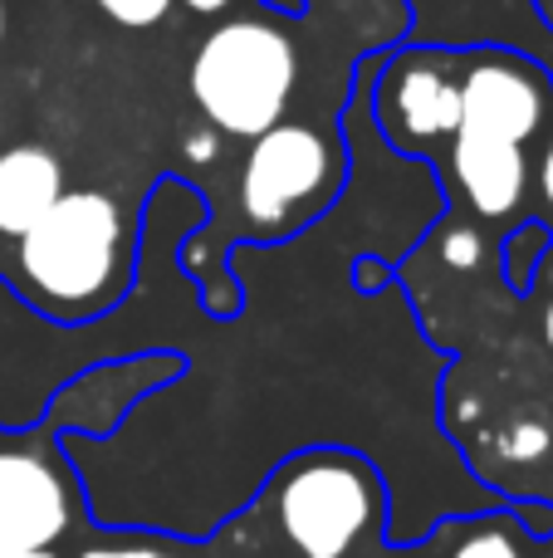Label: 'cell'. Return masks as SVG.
<instances>
[{
	"mask_svg": "<svg viewBox=\"0 0 553 558\" xmlns=\"http://www.w3.org/2000/svg\"><path fill=\"white\" fill-rule=\"evenodd\" d=\"M78 558H176V554H162L152 544H98V549H84Z\"/></svg>",
	"mask_w": 553,
	"mask_h": 558,
	"instance_id": "obj_15",
	"label": "cell"
},
{
	"mask_svg": "<svg viewBox=\"0 0 553 558\" xmlns=\"http://www.w3.org/2000/svg\"><path fill=\"white\" fill-rule=\"evenodd\" d=\"M549 251H553V241H549L544 226H519V231L505 241V279L515 289H529L534 270H544Z\"/></svg>",
	"mask_w": 553,
	"mask_h": 558,
	"instance_id": "obj_10",
	"label": "cell"
},
{
	"mask_svg": "<svg viewBox=\"0 0 553 558\" xmlns=\"http://www.w3.org/2000/svg\"><path fill=\"white\" fill-rule=\"evenodd\" d=\"M544 338H549V348H553V304L544 308Z\"/></svg>",
	"mask_w": 553,
	"mask_h": 558,
	"instance_id": "obj_20",
	"label": "cell"
},
{
	"mask_svg": "<svg viewBox=\"0 0 553 558\" xmlns=\"http://www.w3.org/2000/svg\"><path fill=\"white\" fill-rule=\"evenodd\" d=\"M64 162L54 147L15 143L0 153V235L20 241L64 196Z\"/></svg>",
	"mask_w": 553,
	"mask_h": 558,
	"instance_id": "obj_9",
	"label": "cell"
},
{
	"mask_svg": "<svg viewBox=\"0 0 553 558\" xmlns=\"http://www.w3.org/2000/svg\"><path fill=\"white\" fill-rule=\"evenodd\" d=\"M544 270H549V279H553V251L544 255Z\"/></svg>",
	"mask_w": 553,
	"mask_h": 558,
	"instance_id": "obj_21",
	"label": "cell"
},
{
	"mask_svg": "<svg viewBox=\"0 0 553 558\" xmlns=\"http://www.w3.org/2000/svg\"><path fill=\"white\" fill-rule=\"evenodd\" d=\"M544 446H549L544 426H515L509 441H505V456H515V461H534V456H544Z\"/></svg>",
	"mask_w": 553,
	"mask_h": 558,
	"instance_id": "obj_14",
	"label": "cell"
},
{
	"mask_svg": "<svg viewBox=\"0 0 553 558\" xmlns=\"http://www.w3.org/2000/svg\"><path fill=\"white\" fill-rule=\"evenodd\" d=\"M456 558H525L515 549V539L509 534H500V530H476L466 544L456 549Z\"/></svg>",
	"mask_w": 553,
	"mask_h": 558,
	"instance_id": "obj_13",
	"label": "cell"
},
{
	"mask_svg": "<svg viewBox=\"0 0 553 558\" xmlns=\"http://www.w3.org/2000/svg\"><path fill=\"white\" fill-rule=\"evenodd\" d=\"M270 10H280V15H304L309 10V0H265Z\"/></svg>",
	"mask_w": 553,
	"mask_h": 558,
	"instance_id": "obj_17",
	"label": "cell"
},
{
	"mask_svg": "<svg viewBox=\"0 0 553 558\" xmlns=\"http://www.w3.org/2000/svg\"><path fill=\"white\" fill-rule=\"evenodd\" d=\"M0 39H5V5H0Z\"/></svg>",
	"mask_w": 553,
	"mask_h": 558,
	"instance_id": "obj_22",
	"label": "cell"
},
{
	"mask_svg": "<svg viewBox=\"0 0 553 558\" xmlns=\"http://www.w3.org/2000/svg\"><path fill=\"white\" fill-rule=\"evenodd\" d=\"M176 5H186L192 15H221V10L231 5V0H176Z\"/></svg>",
	"mask_w": 553,
	"mask_h": 558,
	"instance_id": "obj_16",
	"label": "cell"
},
{
	"mask_svg": "<svg viewBox=\"0 0 553 558\" xmlns=\"http://www.w3.org/2000/svg\"><path fill=\"white\" fill-rule=\"evenodd\" d=\"M529 5L539 10V20H544V25L553 29V0H529Z\"/></svg>",
	"mask_w": 553,
	"mask_h": 558,
	"instance_id": "obj_18",
	"label": "cell"
},
{
	"mask_svg": "<svg viewBox=\"0 0 553 558\" xmlns=\"http://www.w3.org/2000/svg\"><path fill=\"white\" fill-rule=\"evenodd\" d=\"M378 520V481L343 451L304 456L280 481L284 539L304 558H348L362 530Z\"/></svg>",
	"mask_w": 553,
	"mask_h": 558,
	"instance_id": "obj_5",
	"label": "cell"
},
{
	"mask_svg": "<svg viewBox=\"0 0 553 558\" xmlns=\"http://www.w3.org/2000/svg\"><path fill=\"white\" fill-rule=\"evenodd\" d=\"M343 186V153L319 123L284 118L270 133L250 137L241 162L235 206L255 241H284L309 226Z\"/></svg>",
	"mask_w": 553,
	"mask_h": 558,
	"instance_id": "obj_3",
	"label": "cell"
},
{
	"mask_svg": "<svg viewBox=\"0 0 553 558\" xmlns=\"http://www.w3.org/2000/svg\"><path fill=\"white\" fill-rule=\"evenodd\" d=\"M529 186L539 192V206L553 216V123H549V133L534 143V157H529Z\"/></svg>",
	"mask_w": 553,
	"mask_h": 558,
	"instance_id": "obj_12",
	"label": "cell"
},
{
	"mask_svg": "<svg viewBox=\"0 0 553 558\" xmlns=\"http://www.w3.org/2000/svg\"><path fill=\"white\" fill-rule=\"evenodd\" d=\"M186 88L216 133L250 143L290 118L299 88V49L284 35V25H270L260 15L221 20L196 45L186 64Z\"/></svg>",
	"mask_w": 553,
	"mask_h": 558,
	"instance_id": "obj_2",
	"label": "cell"
},
{
	"mask_svg": "<svg viewBox=\"0 0 553 558\" xmlns=\"http://www.w3.org/2000/svg\"><path fill=\"white\" fill-rule=\"evenodd\" d=\"M553 123V78L519 49H460V133L534 147Z\"/></svg>",
	"mask_w": 553,
	"mask_h": 558,
	"instance_id": "obj_6",
	"label": "cell"
},
{
	"mask_svg": "<svg viewBox=\"0 0 553 558\" xmlns=\"http://www.w3.org/2000/svg\"><path fill=\"white\" fill-rule=\"evenodd\" d=\"M0 558H59L54 549H35V554H0Z\"/></svg>",
	"mask_w": 553,
	"mask_h": 558,
	"instance_id": "obj_19",
	"label": "cell"
},
{
	"mask_svg": "<svg viewBox=\"0 0 553 558\" xmlns=\"http://www.w3.org/2000/svg\"><path fill=\"white\" fill-rule=\"evenodd\" d=\"M15 279L54 318L103 314L127 289V226L108 192H64L15 241Z\"/></svg>",
	"mask_w": 553,
	"mask_h": 558,
	"instance_id": "obj_1",
	"label": "cell"
},
{
	"mask_svg": "<svg viewBox=\"0 0 553 558\" xmlns=\"http://www.w3.org/2000/svg\"><path fill=\"white\" fill-rule=\"evenodd\" d=\"M451 192L480 216V221H505L529 196V153L509 143H490L476 133H456V143L441 157Z\"/></svg>",
	"mask_w": 553,
	"mask_h": 558,
	"instance_id": "obj_8",
	"label": "cell"
},
{
	"mask_svg": "<svg viewBox=\"0 0 553 558\" xmlns=\"http://www.w3.org/2000/svg\"><path fill=\"white\" fill-rule=\"evenodd\" d=\"M74 524V495L54 461L0 451V554L54 549Z\"/></svg>",
	"mask_w": 553,
	"mask_h": 558,
	"instance_id": "obj_7",
	"label": "cell"
},
{
	"mask_svg": "<svg viewBox=\"0 0 553 558\" xmlns=\"http://www.w3.org/2000/svg\"><path fill=\"white\" fill-rule=\"evenodd\" d=\"M98 10H103L113 25L123 29H147L157 25V20H167V10L176 5V0H94Z\"/></svg>",
	"mask_w": 553,
	"mask_h": 558,
	"instance_id": "obj_11",
	"label": "cell"
},
{
	"mask_svg": "<svg viewBox=\"0 0 553 558\" xmlns=\"http://www.w3.org/2000/svg\"><path fill=\"white\" fill-rule=\"evenodd\" d=\"M362 74L382 143L417 162H441L460 133V49H388Z\"/></svg>",
	"mask_w": 553,
	"mask_h": 558,
	"instance_id": "obj_4",
	"label": "cell"
}]
</instances>
